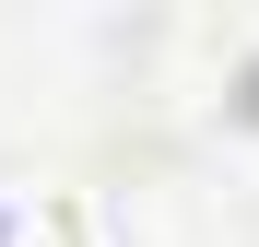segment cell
<instances>
[{"label": "cell", "instance_id": "obj_1", "mask_svg": "<svg viewBox=\"0 0 259 247\" xmlns=\"http://www.w3.org/2000/svg\"><path fill=\"white\" fill-rule=\"evenodd\" d=\"M0 247H95V235H82V200L71 188L12 177V188H0Z\"/></svg>", "mask_w": 259, "mask_h": 247}]
</instances>
